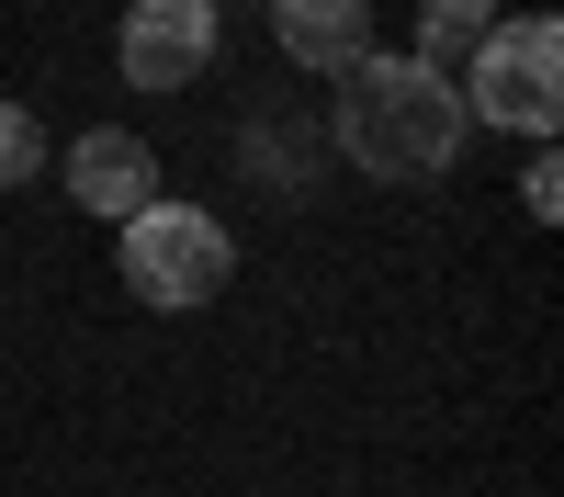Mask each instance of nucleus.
Masks as SVG:
<instances>
[{
  "mask_svg": "<svg viewBox=\"0 0 564 497\" xmlns=\"http://www.w3.org/2000/svg\"><path fill=\"white\" fill-rule=\"evenodd\" d=\"M45 170V125L23 102H0V193H23V181Z\"/></svg>",
  "mask_w": 564,
  "mask_h": 497,
  "instance_id": "obj_8",
  "label": "nucleus"
},
{
  "mask_svg": "<svg viewBox=\"0 0 564 497\" xmlns=\"http://www.w3.org/2000/svg\"><path fill=\"white\" fill-rule=\"evenodd\" d=\"M113 57H124L135 90H193L215 68V0H135Z\"/></svg>",
  "mask_w": 564,
  "mask_h": 497,
  "instance_id": "obj_4",
  "label": "nucleus"
},
{
  "mask_svg": "<svg viewBox=\"0 0 564 497\" xmlns=\"http://www.w3.org/2000/svg\"><path fill=\"white\" fill-rule=\"evenodd\" d=\"M486 23H497V0H417V57L430 68H463L486 45Z\"/></svg>",
  "mask_w": 564,
  "mask_h": 497,
  "instance_id": "obj_7",
  "label": "nucleus"
},
{
  "mask_svg": "<svg viewBox=\"0 0 564 497\" xmlns=\"http://www.w3.org/2000/svg\"><path fill=\"white\" fill-rule=\"evenodd\" d=\"M124 283H135V305H215L226 294V271H238V249H226V226L204 215V204H135L124 215Z\"/></svg>",
  "mask_w": 564,
  "mask_h": 497,
  "instance_id": "obj_3",
  "label": "nucleus"
},
{
  "mask_svg": "<svg viewBox=\"0 0 564 497\" xmlns=\"http://www.w3.org/2000/svg\"><path fill=\"white\" fill-rule=\"evenodd\" d=\"M68 204H90V215H135V204H159V148L148 136H124V125H90L79 148H68Z\"/></svg>",
  "mask_w": 564,
  "mask_h": 497,
  "instance_id": "obj_5",
  "label": "nucleus"
},
{
  "mask_svg": "<svg viewBox=\"0 0 564 497\" xmlns=\"http://www.w3.org/2000/svg\"><path fill=\"white\" fill-rule=\"evenodd\" d=\"M271 34H282V57L316 68V79H339L372 57V0H271Z\"/></svg>",
  "mask_w": 564,
  "mask_h": 497,
  "instance_id": "obj_6",
  "label": "nucleus"
},
{
  "mask_svg": "<svg viewBox=\"0 0 564 497\" xmlns=\"http://www.w3.org/2000/svg\"><path fill=\"white\" fill-rule=\"evenodd\" d=\"M452 90H463V114H475V125L553 136V114H564V23H553V12H497Z\"/></svg>",
  "mask_w": 564,
  "mask_h": 497,
  "instance_id": "obj_2",
  "label": "nucleus"
},
{
  "mask_svg": "<svg viewBox=\"0 0 564 497\" xmlns=\"http://www.w3.org/2000/svg\"><path fill=\"white\" fill-rule=\"evenodd\" d=\"M520 204L553 226V204H564V170H553V159H531V170H520Z\"/></svg>",
  "mask_w": 564,
  "mask_h": 497,
  "instance_id": "obj_9",
  "label": "nucleus"
},
{
  "mask_svg": "<svg viewBox=\"0 0 564 497\" xmlns=\"http://www.w3.org/2000/svg\"><path fill=\"white\" fill-rule=\"evenodd\" d=\"M463 136H475V114H463L452 68H430V57L339 68V159H361L372 181H441L463 159Z\"/></svg>",
  "mask_w": 564,
  "mask_h": 497,
  "instance_id": "obj_1",
  "label": "nucleus"
}]
</instances>
